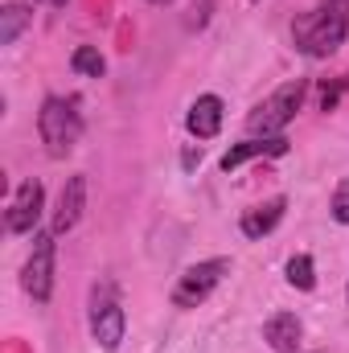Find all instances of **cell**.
<instances>
[{
	"mask_svg": "<svg viewBox=\"0 0 349 353\" xmlns=\"http://www.w3.org/2000/svg\"><path fill=\"white\" fill-rule=\"evenodd\" d=\"M83 205H87V176H70V181H66V189H62L58 214H54V234L74 230V222L83 218Z\"/></svg>",
	"mask_w": 349,
	"mask_h": 353,
	"instance_id": "30bf717a",
	"label": "cell"
},
{
	"mask_svg": "<svg viewBox=\"0 0 349 353\" xmlns=\"http://www.w3.org/2000/svg\"><path fill=\"white\" fill-rule=\"evenodd\" d=\"M70 66H74L79 74H87V79H99V74L107 70V62H103V54H99L94 46H79V50L70 54Z\"/></svg>",
	"mask_w": 349,
	"mask_h": 353,
	"instance_id": "5bb4252c",
	"label": "cell"
},
{
	"mask_svg": "<svg viewBox=\"0 0 349 353\" xmlns=\"http://www.w3.org/2000/svg\"><path fill=\"white\" fill-rule=\"evenodd\" d=\"M300 337H304V325H300L296 312H275V316H267V325H263V341L275 353H296L300 350Z\"/></svg>",
	"mask_w": 349,
	"mask_h": 353,
	"instance_id": "ba28073f",
	"label": "cell"
},
{
	"mask_svg": "<svg viewBox=\"0 0 349 353\" xmlns=\"http://www.w3.org/2000/svg\"><path fill=\"white\" fill-rule=\"evenodd\" d=\"M288 283L300 288V292H312V283H317V267H312L308 255H296V259L288 263Z\"/></svg>",
	"mask_w": 349,
	"mask_h": 353,
	"instance_id": "9a60e30c",
	"label": "cell"
},
{
	"mask_svg": "<svg viewBox=\"0 0 349 353\" xmlns=\"http://www.w3.org/2000/svg\"><path fill=\"white\" fill-rule=\"evenodd\" d=\"M37 132H41V140L50 144V157H66V152L79 144V136H83V119H79L74 103H66V99H46L41 111H37Z\"/></svg>",
	"mask_w": 349,
	"mask_h": 353,
	"instance_id": "7a4b0ae2",
	"label": "cell"
},
{
	"mask_svg": "<svg viewBox=\"0 0 349 353\" xmlns=\"http://www.w3.org/2000/svg\"><path fill=\"white\" fill-rule=\"evenodd\" d=\"M333 218H337L341 226H349V176L337 185V193H333Z\"/></svg>",
	"mask_w": 349,
	"mask_h": 353,
	"instance_id": "2e32d148",
	"label": "cell"
},
{
	"mask_svg": "<svg viewBox=\"0 0 349 353\" xmlns=\"http://www.w3.org/2000/svg\"><path fill=\"white\" fill-rule=\"evenodd\" d=\"M230 271V259H210V263H197V267H189L181 279H177V288H173V304L177 308H197L214 288H218V279Z\"/></svg>",
	"mask_w": 349,
	"mask_h": 353,
	"instance_id": "277c9868",
	"label": "cell"
},
{
	"mask_svg": "<svg viewBox=\"0 0 349 353\" xmlns=\"http://www.w3.org/2000/svg\"><path fill=\"white\" fill-rule=\"evenodd\" d=\"M29 21H33V12H25L21 4H4V12H0V46H12Z\"/></svg>",
	"mask_w": 349,
	"mask_h": 353,
	"instance_id": "4fadbf2b",
	"label": "cell"
},
{
	"mask_svg": "<svg viewBox=\"0 0 349 353\" xmlns=\"http://www.w3.org/2000/svg\"><path fill=\"white\" fill-rule=\"evenodd\" d=\"M181 161H185V169H197V165H201V148H185Z\"/></svg>",
	"mask_w": 349,
	"mask_h": 353,
	"instance_id": "e0dca14e",
	"label": "cell"
},
{
	"mask_svg": "<svg viewBox=\"0 0 349 353\" xmlns=\"http://www.w3.org/2000/svg\"><path fill=\"white\" fill-rule=\"evenodd\" d=\"M292 33H296V46L308 58H329L349 33V0H325L321 8L296 17Z\"/></svg>",
	"mask_w": 349,
	"mask_h": 353,
	"instance_id": "6da1fadb",
	"label": "cell"
},
{
	"mask_svg": "<svg viewBox=\"0 0 349 353\" xmlns=\"http://www.w3.org/2000/svg\"><path fill=\"white\" fill-rule=\"evenodd\" d=\"M50 4H58V8H62V4H66V0H50Z\"/></svg>",
	"mask_w": 349,
	"mask_h": 353,
	"instance_id": "ac0fdd59",
	"label": "cell"
},
{
	"mask_svg": "<svg viewBox=\"0 0 349 353\" xmlns=\"http://www.w3.org/2000/svg\"><path fill=\"white\" fill-rule=\"evenodd\" d=\"M157 4H161V0H157Z\"/></svg>",
	"mask_w": 349,
	"mask_h": 353,
	"instance_id": "d6986e66",
	"label": "cell"
},
{
	"mask_svg": "<svg viewBox=\"0 0 349 353\" xmlns=\"http://www.w3.org/2000/svg\"><path fill=\"white\" fill-rule=\"evenodd\" d=\"M123 329H128V316H123L119 304H94V312H90V333H94L99 350H107V353L119 350Z\"/></svg>",
	"mask_w": 349,
	"mask_h": 353,
	"instance_id": "52a82bcc",
	"label": "cell"
},
{
	"mask_svg": "<svg viewBox=\"0 0 349 353\" xmlns=\"http://www.w3.org/2000/svg\"><path fill=\"white\" fill-rule=\"evenodd\" d=\"M41 201H46V189H41V181H25L21 189H17V197H12V205H8V230L12 234H25V230H33L37 226V218H41Z\"/></svg>",
	"mask_w": 349,
	"mask_h": 353,
	"instance_id": "8992f818",
	"label": "cell"
},
{
	"mask_svg": "<svg viewBox=\"0 0 349 353\" xmlns=\"http://www.w3.org/2000/svg\"><path fill=\"white\" fill-rule=\"evenodd\" d=\"M185 123H189V132H193L197 140H214V136L222 132V99H218V94H201V99L189 107Z\"/></svg>",
	"mask_w": 349,
	"mask_h": 353,
	"instance_id": "9c48e42d",
	"label": "cell"
},
{
	"mask_svg": "<svg viewBox=\"0 0 349 353\" xmlns=\"http://www.w3.org/2000/svg\"><path fill=\"white\" fill-rule=\"evenodd\" d=\"M25 292L46 304L54 292V234H37L33 239V255L25 263Z\"/></svg>",
	"mask_w": 349,
	"mask_h": 353,
	"instance_id": "5b68a950",
	"label": "cell"
},
{
	"mask_svg": "<svg viewBox=\"0 0 349 353\" xmlns=\"http://www.w3.org/2000/svg\"><path fill=\"white\" fill-rule=\"evenodd\" d=\"M288 152V140L283 136H263V140H243V144H235L226 157H222V173H230V169H239L243 161H255V157H283Z\"/></svg>",
	"mask_w": 349,
	"mask_h": 353,
	"instance_id": "8fae6325",
	"label": "cell"
},
{
	"mask_svg": "<svg viewBox=\"0 0 349 353\" xmlns=\"http://www.w3.org/2000/svg\"><path fill=\"white\" fill-rule=\"evenodd\" d=\"M300 103H304V79L283 83V87L267 99V103H259V107L247 115V128H251L255 136H279V132L296 119Z\"/></svg>",
	"mask_w": 349,
	"mask_h": 353,
	"instance_id": "3957f363",
	"label": "cell"
},
{
	"mask_svg": "<svg viewBox=\"0 0 349 353\" xmlns=\"http://www.w3.org/2000/svg\"><path fill=\"white\" fill-rule=\"evenodd\" d=\"M283 205H288L283 197H271V201H263V205H255V210H247L243 222H239L243 234H247V239H263L267 230H275V222L283 218Z\"/></svg>",
	"mask_w": 349,
	"mask_h": 353,
	"instance_id": "7c38bea8",
	"label": "cell"
}]
</instances>
